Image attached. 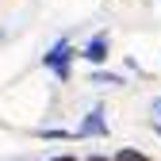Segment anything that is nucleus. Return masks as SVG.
<instances>
[{"instance_id":"nucleus-1","label":"nucleus","mask_w":161,"mask_h":161,"mask_svg":"<svg viewBox=\"0 0 161 161\" xmlns=\"http://www.w3.org/2000/svg\"><path fill=\"white\" fill-rule=\"evenodd\" d=\"M73 58H77V50H73L69 42H54V46L46 50V58H42V65H46L54 77L69 80V65H73Z\"/></svg>"},{"instance_id":"nucleus-2","label":"nucleus","mask_w":161,"mask_h":161,"mask_svg":"<svg viewBox=\"0 0 161 161\" xmlns=\"http://www.w3.org/2000/svg\"><path fill=\"white\" fill-rule=\"evenodd\" d=\"M77 58H80V62H88V65H104L108 58H111V35H108V31L92 35L88 42L77 50Z\"/></svg>"},{"instance_id":"nucleus-3","label":"nucleus","mask_w":161,"mask_h":161,"mask_svg":"<svg viewBox=\"0 0 161 161\" xmlns=\"http://www.w3.org/2000/svg\"><path fill=\"white\" fill-rule=\"evenodd\" d=\"M108 134V119H104V108H92L77 127V138H104Z\"/></svg>"},{"instance_id":"nucleus-4","label":"nucleus","mask_w":161,"mask_h":161,"mask_svg":"<svg viewBox=\"0 0 161 161\" xmlns=\"http://www.w3.org/2000/svg\"><path fill=\"white\" fill-rule=\"evenodd\" d=\"M111 161H150L142 150H134V146H123V150H115L111 153Z\"/></svg>"},{"instance_id":"nucleus-5","label":"nucleus","mask_w":161,"mask_h":161,"mask_svg":"<svg viewBox=\"0 0 161 161\" xmlns=\"http://www.w3.org/2000/svg\"><path fill=\"white\" fill-rule=\"evenodd\" d=\"M92 80H96V85H123V77H119V73H92Z\"/></svg>"},{"instance_id":"nucleus-6","label":"nucleus","mask_w":161,"mask_h":161,"mask_svg":"<svg viewBox=\"0 0 161 161\" xmlns=\"http://www.w3.org/2000/svg\"><path fill=\"white\" fill-rule=\"evenodd\" d=\"M153 115H157V127H161V100H153Z\"/></svg>"},{"instance_id":"nucleus-7","label":"nucleus","mask_w":161,"mask_h":161,"mask_svg":"<svg viewBox=\"0 0 161 161\" xmlns=\"http://www.w3.org/2000/svg\"><path fill=\"white\" fill-rule=\"evenodd\" d=\"M50 161H77V157H69V153H62V157H50Z\"/></svg>"}]
</instances>
